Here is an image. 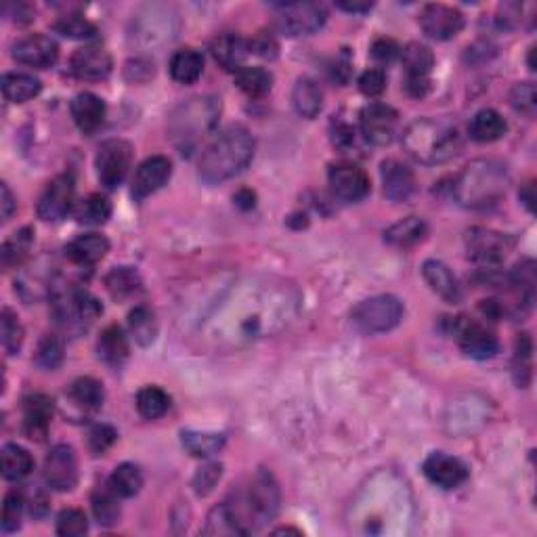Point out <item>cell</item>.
I'll return each mask as SVG.
<instances>
[{
	"instance_id": "6da1fadb",
	"label": "cell",
	"mask_w": 537,
	"mask_h": 537,
	"mask_svg": "<svg viewBox=\"0 0 537 537\" xmlns=\"http://www.w3.org/2000/svg\"><path fill=\"white\" fill-rule=\"evenodd\" d=\"M296 296L284 284H246L225 298L212 318L214 338L229 344H248L288 326Z\"/></svg>"
},
{
	"instance_id": "7a4b0ae2",
	"label": "cell",
	"mask_w": 537,
	"mask_h": 537,
	"mask_svg": "<svg viewBox=\"0 0 537 537\" xmlns=\"http://www.w3.org/2000/svg\"><path fill=\"white\" fill-rule=\"evenodd\" d=\"M223 504L237 535H248L277 516L282 492H279L276 476L268 470H259L250 479L248 487L237 489Z\"/></svg>"
},
{
	"instance_id": "3957f363",
	"label": "cell",
	"mask_w": 537,
	"mask_h": 537,
	"mask_svg": "<svg viewBox=\"0 0 537 537\" xmlns=\"http://www.w3.org/2000/svg\"><path fill=\"white\" fill-rule=\"evenodd\" d=\"M220 118V101L212 95H198L181 101L169 113V139L183 156H194L211 139Z\"/></svg>"
},
{
	"instance_id": "277c9868",
	"label": "cell",
	"mask_w": 537,
	"mask_h": 537,
	"mask_svg": "<svg viewBox=\"0 0 537 537\" xmlns=\"http://www.w3.org/2000/svg\"><path fill=\"white\" fill-rule=\"evenodd\" d=\"M254 158V136L246 127L234 124L208 143L200 158V178L219 185L240 175Z\"/></svg>"
},
{
	"instance_id": "5b68a950",
	"label": "cell",
	"mask_w": 537,
	"mask_h": 537,
	"mask_svg": "<svg viewBox=\"0 0 537 537\" xmlns=\"http://www.w3.org/2000/svg\"><path fill=\"white\" fill-rule=\"evenodd\" d=\"M401 141L408 156L426 166L450 162L462 149V135L445 118H417L403 130Z\"/></svg>"
},
{
	"instance_id": "8992f818",
	"label": "cell",
	"mask_w": 537,
	"mask_h": 537,
	"mask_svg": "<svg viewBox=\"0 0 537 537\" xmlns=\"http://www.w3.org/2000/svg\"><path fill=\"white\" fill-rule=\"evenodd\" d=\"M508 170L498 160H475L453 178L451 195L464 208H489L504 198Z\"/></svg>"
},
{
	"instance_id": "52a82bcc",
	"label": "cell",
	"mask_w": 537,
	"mask_h": 537,
	"mask_svg": "<svg viewBox=\"0 0 537 537\" xmlns=\"http://www.w3.org/2000/svg\"><path fill=\"white\" fill-rule=\"evenodd\" d=\"M403 318V304L391 294L372 296L361 301L351 311V321L357 330L366 334H382L395 327Z\"/></svg>"
},
{
	"instance_id": "ba28073f",
	"label": "cell",
	"mask_w": 537,
	"mask_h": 537,
	"mask_svg": "<svg viewBox=\"0 0 537 537\" xmlns=\"http://www.w3.org/2000/svg\"><path fill=\"white\" fill-rule=\"evenodd\" d=\"M327 11L319 3H282L273 7V28L285 36H307L324 28Z\"/></svg>"
},
{
	"instance_id": "9c48e42d",
	"label": "cell",
	"mask_w": 537,
	"mask_h": 537,
	"mask_svg": "<svg viewBox=\"0 0 537 537\" xmlns=\"http://www.w3.org/2000/svg\"><path fill=\"white\" fill-rule=\"evenodd\" d=\"M133 164V147L124 139H107L99 145L95 156V169L103 187L116 189L127 178Z\"/></svg>"
},
{
	"instance_id": "30bf717a",
	"label": "cell",
	"mask_w": 537,
	"mask_h": 537,
	"mask_svg": "<svg viewBox=\"0 0 537 537\" xmlns=\"http://www.w3.org/2000/svg\"><path fill=\"white\" fill-rule=\"evenodd\" d=\"M399 113L391 105L369 103L359 113V130L363 139L376 147L391 145L397 136Z\"/></svg>"
},
{
	"instance_id": "8fae6325",
	"label": "cell",
	"mask_w": 537,
	"mask_h": 537,
	"mask_svg": "<svg viewBox=\"0 0 537 537\" xmlns=\"http://www.w3.org/2000/svg\"><path fill=\"white\" fill-rule=\"evenodd\" d=\"M401 59L405 68V91L411 97H425L431 88V71L434 65V55L428 46L420 43H409L401 49Z\"/></svg>"
},
{
	"instance_id": "7c38bea8",
	"label": "cell",
	"mask_w": 537,
	"mask_h": 537,
	"mask_svg": "<svg viewBox=\"0 0 537 537\" xmlns=\"http://www.w3.org/2000/svg\"><path fill=\"white\" fill-rule=\"evenodd\" d=\"M467 250L468 256L479 265L492 267L500 265L512 250L510 235L500 234V231L485 229V227H475L467 234Z\"/></svg>"
},
{
	"instance_id": "4fadbf2b",
	"label": "cell",
	"mask_w": 537,
	"mask_h": 537,
	"mask_svg": "<svg viewBox=\"0 0 537 537\" xmlns=\"http://www.w3.org/2000/svg\"><path fill=\"white\" fill-rule=\"evenodd\" d=\"M74 191L76 183L71 172L53 178L38 200V217L51 223L63 220L74 208Z\"/></svg>"
},
{
	"instance_id": "5bb4252c",
	"label": "cell",
	"mask_w": 537,
	"mask_h": 537,
	"mask_svg": "<svg viewBox=\"0 0 537 537\" xmlns=\"http://www.w3.org/2000/svg\"><path fill=\"white\" fill-rule=\"evenodd\" d=\"M43 475L55 492H71L78 483V458L70 445H55L45 458Z\"/></svg>"
},
{
	"instance_id": "9a60e30c",
	"label": "cell",
	"mask_w": 537,
	"mask_h": 537,
	"mask_svg": "<svg viewBox=\"0 0 537 537\" xmlns=\"http://www.w3.org/2000/svg\"><path fill=\"white\" fill-rule=\"evenodd\" d=\"M327 178H330L332 194L349 204L361 202L369 194V177L353 162L334 164Z\"/></svg>"
},
{
	"instance_id": "2e32d148",
	"label": "cell",
	"mask_w": 537,
	"mask_h": 537,
	"mask_svg": "<svg viewBox=\"0 0 537 537\" xmlns=\"http://www.w3.org/2000/svg\"><path fill=\"white\" fill-rule=\"evenodd\" d=\"M417 21H420L422 32L433 40H451L464 28V15L458 9L441 3L426 4Z\"/></svg>"
},
{
	"instance_id": "e0dca14e",
	"label": "cell",
	"mask_w": 537,
	"mask_h": 537,
	"mask_svg": "<svg viewBox=\"0 0 537 537\" xmlns=\"http://www.w3.org/2000/svg\"><path fill=\"white\" fill-rule=\"evenodd\" d=\"M59 57V45L51 36L29 34L26 38L17 40L13 45V59L17 63L28 65V68L46 70L55 65Z\"/></svg>"
},
{
	"instance_id": "ac0fdd59",
	"label": "cell",
	"mask_w": 537,
	"mask_h": 537,
	"mask_svg": "<svg viewBox=\"0 0 537 537\" xmlns=\"http://www.w3.org/2000/svg\"><path fill=\"white\" fill-rule=\"evenodd\" d=\"M456 334L459 349L473 359H492L500 351L498 336L479 321H459Z\"/></svg>"
},
{
	"instance_id": "d6986e66",
	"label": "cell",
	"mask_w": 537,
	"mask_h": 537,
	"mask_svg": "<svg viewBox=\"0 0 537 537\" xmlns=\"http://www.w3.org/2000/svg\"><path fill=\"white\" fill-rule=\"evenodd\" d=\"M422 473L433 485L441 489H458L468 479V468L464 467V462L443 451L431 453L422 464Z\"/></svg>"
},
{
	"instance_id": "ffe728a7",
	"label": "cell",
	"mask_w": 537,
	"mask_h": 537,
	"mask_svg": "<svg viewBox=\"0 0 537 537\" xmlns=\"http://www.w3.org/2000/svg\"><path fill=\"white\" fill-rule=\"evenodd\" d=\"M172 177V162L166 156H152L139 164L133 177V198L145 200L147 195L162 189Z\"/></svg>"
},
{
	"instance_id": "44dd1931",
	"label": "cell",
	"mask_w": 537,
	"mask_h": 537,
	"mask_svg": "<svg viewBox=\"0 0 537 537\" xmlns=\"http://www.w3.org/2000/svg\"><path fill=\"white\" fill-rule=\"evenodd\" d=\"M71 71L80 80H103L113 68L112 55L101 45H87L71 55Z\"/></svg>"
},
{
	"instance_id": "7402d4cb",
	"label": "cell",
	"mask_w": 537,
	"mask_h": 537,
	"mask_svg": "<svg viewBox=\"0 0 537 537\" xmlns=\"http://www.w3.org/2000/svg\"><path fill=\"white\" fill-rule=\"evenodd\" d=\"M53 417V399L46 395H29L23 399V431L29 439L43 441L49 433Z\"/></svg>"
},
{
	"instance_id": "603a6c76",
	"label": "cell",
	"mask_w": 537,
	"mask_h": 537,
	"mask_svg": "<svg viewBox=\"0 0 537 537\" xmlns=\"http://www.w3.org/2000/svg\"><path fill=\"white\" fill-rule=\"evenodd\" d=\"M380 175H382V189H384V195L389 200L405 202L409 200L411 194H414L416 189L414 172H411L403 162H399V160H386V162H382Z\"/></svg>"
},
{
	"instance_id": "cb8c5ba5",
	"label": "cell",
	"mask_w": 537,
	"mask_h": 537,
	"mask_svg": "<svg viewBox=\"0 0 537 537\" xmlns=\"http://www.w3.org/2000/svg\"><path fill=\"white\" fill-rule=\"evenodd\" d=\"M105 103L95 93H80L71 101V118L85 135H93L105 122Z\"/></svg>"
},
{
	"instance_id": "d4e9b609",
	"label": "cell",
	"mask_w": 537,
	"mask_h": 537,
	"mask_svg": "<svg viewBox=\"0 0 537 537\" xmlns=\"http://www.w3.org/2000/svg\"><path fill=\"white\" fill-rule=\"evenodd\" d=\"M107 252H110V242L101 234L78 235L65 246V256H68L71 265H78L85 268L97 265Z\"/></svg>"
},
{
	"instance_id": "484cf974",
	"label": "cell",
	"mask_w": 537,
	"mask_h": 537,
	"mask_svg": "<svg viewBox=\"0 0 537 537\" xmlns=\"http://www.w3.org/2000/svg\"><path fill=\"white\" fill-rule=\"evenodd\" d=\"M211 51L214 62H217L220 68L227 71H237L242 68L244 59L248 57L250 43L246 38H242L240 34L227 32L214 38Z\"/></svg>"
},
{
	"instance_id": "4316f807",
	"label": "cell",
	"mask_w": 537,
	"mask_h": 537,
	"mask_svg": "<svg viewBox=\"0 0 537 537\" xmlns=\"http://www.w3.org/2000/svg\"><path fill=\"white\" fill-rule=\"evenodd\" d=\"M422 276H425L426 284L431 285L433 292H437L441 298H445L447 302H458L462 298V290L450 267L441 260H426L422 265Z\"/></svg>"
},
{
	"instance_id": "83f0119b",
	"label": "cell",
	"mask_w": 537,
	"mask_h": 537,
	"mask_svg": "<svg viewBox=\"0 0 537 537\" xmlns=\"http://www.w3.org/2000/svg\"><path fill=\"white\" fill-rule=\"evenodd\" d=\"M428 234V225L425 219L420 217H408L399 223L391 225L384 231V242L392 248H411L416 244H420Z\"/></svg>"
},
{
	"instance_id": "f1b7e54d",
	"label": "cell",
	"mask_w": 537,
	"mask_h": 537,
	"mask_svg": "<svg viewBox=\"0 0 537 537\" xmlns=\"http://www.w3.org/2000/svg\"><path fill=\"white\" fill-rule=\"evenodd\" d=\"M292 105L298 116L313 120L319 116L321 107H324V93L319 85L311 78H301L296 82L294 91H292Z\"/></svg>"
},
{
	"instance_id": "f546056e",
	"label": "cell",
	"mask_w": 537,
	"mask_h": 537,
	"mask_svg": "<svg viewBox=\"0 0 537 537\" xmlns=\"http://www.w3.org/2000/svg\"><path fill=\"white\" fill-rule=\"evenodd\" d=\"M506 130H508V124H506L502 113H498L495 110L476 112L468 127L470 136L479 143H493L502 139Z\"/></svg>"
},
{
	"instance_id": "4dcf8cb0",
	"label": "cell",
	"mask_w": 537,
	"mask_h": 537,
	"mask_svg": "<svg viewBox=\"0 0 537 537\" xmlns=\"http://www.w3.org/2000/svg\"><path fill=\"white\" fill-rule=\"evenodd\" d=\"M99 357L107 366H120L128 357V338L120 326H107L97 343Z\"/></svg>"
},
{
	"instance_id": "1f68e13d",
	"label": "cell",
	"mask_w": 537,
	"mask_h": 537,
	"mask_svg": "<svg viewBox=\"0 0 537 537\" xmlns=\"http://www.w3.org/2000/svg\"><path fill=\"white\" fill-rule=\"evenodd\" d=\"M169 68L178 85H194L204 71V57L195 49H181L170 57Z\"/></svg>"
},
{
	"instance_id": "d6a6232c",
	"label": "cell",
	"mask_w": 537,
	"mask_h": 537,
	"mask_svg": "<svg viewBox=\"0 0 537 537\" xmlns=\"http://www.w3.org/2000/svg\"><path fill=\"white\" fill-rule=\"evenodd\" d=\"M235 85L248 97L260 99L273 88V74L265 68H259V65H252V68L242 65L235 71Z\"/></svg>"
},
{
	"instance_id": "836d02e7",
	"label": "cell",
	"mask_w": 537,
	"mask_h": 537,
	"mask_svg": "<svg viewBox=\"0 0 537 537\" xmlns=\"http://www.w3.org/2000/svg\"><path fill=\"white\" fill-rule=\"evenodd\" d=\"M40 80L32 74H23V71H11L3 76V95L11 103H26L40 93Z\"/></svg>"
},
{
	"instance_id": "e575fe53",
	"label": "cell",
	"mask_w": 537,
	"mask_h": 537,
	"mask_svg": "<svg viewBox=\"0 0 537 537\" xmlns=\"http://www.w3.org/2000/svg\"><path fill=\"white\" fill-rule=\"evenodd\" d=\"M120 495L116 493V489H113L110 483L103 487H97L93 492L91 504H93V515L97 518L99 525H103V527H112V525L118 523V518H120Z\"/></svg>"
},
{
	"instance_id": "d590c367",
	"label": "cell",
	"mask_w": 537,
	"mask_h": 537,
	"mask_svg": "<svg viewBox=\"0 0 537 537\" xmlns=\"http://www.w3.org/2000/svg\"><path fill=\"white\" fill-rule=\"evenodd\" d=\"M3 476L7 481H21L32 475L34 458L21 445L9 443L3 447Z\"/></svg>"
},
{
	"instance_id": "8d00e7d4",
	"label": "cell",
	"mask_w": 537,
	"mask_h": 537,
	"mask_svg": "<svg viewBox=\"0 0 537 537\" xmlns=\"http://www.w3.org/2000/svg\"><path fill=\"white\" fill-rule=\"evenodd\" d=\"M128 327H130V336L135 338L136 344L149 347V344H153V340L158 336L156 313H153L152 309H147L145 304H139V307H135L128 315Z\"/></svg>"
},
{
	"instance_id": "74e56055",
	"label": "cell",
	"mask_w": 537,
	"mask_h": 537,
	"mask_svg": "<svg viewBox=\"0 0 537 537\" xmlns=\"http://www.w3.org/2000/svg\"><path fill=\"white\" fill-rule=\"evenodd\" d=\"M68 395H70L71 401L78 405V408L87 409V411L99 409L101 405H103V401H105L103 384H101L99 380L88 378V376L71 382Z\"/></svg>"
},
{
	"instance_id": "f35d334b",
	"label": "cell",
	"mask_w": 537,
	"mask_h": 537,
	"mask_svg": "<svg viewBox=\"0 0 537 537\" xmlns=\"http://www.w3.org/2000/svg\"><path fill=\"white\" fill-rule=\"evenodd\" d=\"M183 447L195 458H211L219 453L225 445V434L219 433H200V431H183L181 433Z\"/></svg>"
},
{
	"instance_id": "ab89813d",
	"label": "cell",
	"mask_w": 537,
	"mask_h": 537,
	"mask_svg": "<svg viewBox=\"0 0 537 537\" xmlns=\"http://www.w3.org/2000/svg\"><path fill=\"white\" fill-rule=\"evenodd\" d=\"M170 409L169 392L160 389V386H145L136 392V411L145 417V420H158L166 411Z\"/></svg>"
},
{
	"instance_id": "60d3db41",
	"label": "cell",
	"mask_w": 537,
	"mask_h": 537,
	"mask_svg": "<svg viewBox=\"0 0 537 537\" xmlns=\"http://www.w3.org/2000/svg\"><path fill=\"white\" fill-rule=\"evenodd\" d=\"M105 288L116 301H124V298L133 296L136 290L141 288L139 273L130 267H116L107 273Z\"/></svg>"
},
{
	"instance_id": "b9f144b4",
	"label": "cell",
	"mask_w": 537,
	"mask_h": 537,
	"mask_svg": "<svg viewBox=\"0 0 537 537\" xmlns=\"http://www.w3.org/2000/svg\"><path fill=\"white\" fill-rule=\"evenodd\" d=\"M170 21L172 17H145V20H141L136 23L135 28V38L141 40L143 45H156V43H166V40L175 38V29H170Z\"/></svg>"
},
{
	"instance_id": "7bdbcfd3",
	"label": "cell",
	"mask_w": 537,
	"mask_h": 537,
	"mask_svg": "<svg viewBox=\"0 0 537 537\" xmlns=\"http://www.w3.org/2000/svg\"><path fill=\"white\" fill-rule=\"evenodd\" d=\"M32 242H34L32 229H28L26 227V229L15 231V234L4 242L3 252H0V256H3V267L13 268L17 265H21V262L28 259L29 250H32Z\"/></svg>"
},
{
	"instance_id": "ee69618b",
	"label": "cell",
	"mask_w": 537,
	"mask_h": 537,
	"mask_svg": "<svg viewBox=\"0 0 537 537\" xmlns=\"http://www.w3.org/2000/svg\"><path fill=\"white\" fill-rule=\"evenodd\" d=\"M110 485L116 489V493L120 495V498H135L143 487V475L139 467H135V464H128V462L116 467L110 479Z\"/></svg>"
},
{
	"instance_id": "f6af8a7d",
	"label": "cell",
	"mask_w": 537,
	"mask_h": 537,
	"mask_svg": "<svg viewBox=\"0 0 537 537\" xmlns=\"http://www.w3.org/2000/svg\"><path fill=\"white\" fill-rule=\"evenodd\" d=\"M112 217V204L103 195L93 194L87 200H82L76 208V219L85 225H103Z\"/></svg>"
},
{
	"instance_id": "bcb514c9",
	"label": "cell",
	"mask_w": 537,
	"mask_h": 537,
	"mask_svg": "<svg viewBox=\"0 0 537 537\" xmlns=\"http://www.w3.org/2000/svg\"><path fill=\"white\" fill-rule=\"evenodd\" d=\"M63 340L57 334H45L36 347L34 361L36 366L43 369H57L63 363Z\"/></svg>"
},
{
	"instance_id": "7dc6e473",
	"label": "cell",
	"mask_w": 537,
	"mask_h": 537,
	"mask_svg": "<svg viewBox=\"0 0 537 537\" xmlns=\"http://www.w3.org/2000/svg\"><path fill=\"white\" fill-rule=\"evenodd\" d=\"M53 29L57 34L65 36V38H74V40H91L97 34V28L93 26L87 17H82L78 13H70L59 17V20L53 23Z\"/></svg>"
},
{
	"instance_id": "c3c4849f",
	"label": "cell",
	"mask_w": 537,
	"mask_h": 537,
	"mask_svg": "<svg viewBox=\"0 0 537 537\" xmlns=\"http://www.w3.org/2000/svg\"><path fill=\"white\" fill-rule=\"evenodd\" d=\"M0 332H3L4 351L9 355L20 353L23 344V327L20 324V318L11 309H3V313H0Z\"/></svg>"
},
{
	"instance_id": "681fc988",
	"label": "cell",
	"mask_w": 537,
	"mask_h": 537,
	"mask_svg": "<svg viewBox=\"0 0 537 537\" xmlns=\"http://www.w3.org/2000/svg\"><path fill=\"white\" fill-rule=\"evenodd\" d=\"M23 506H26V500H23L20 492L7 493L3 504V518H0V527H3L4 533H13V531L20 529Z\"/></svg>"
},
{
	"instance_id": "f907efd6",
	"label": "cell",
	"mask_w": 537,
	"mask_h": 537,
	"mask_svg": "<svg viewBox=\"0 0 537 537\" xmlns=\"http://www.w3.org/2000/svg\"><path fill=\"white\" fill-rule=\"evenodd\" d=\"M88 531L87 515L78 508H68L57 516V533L62 537H80Z\"/></svg>"
},
{
	"instance_id": "816d5d0a",
	"label": "cell",
	"mask_w": 537,
	"mask_h": 537,
	"mask_svg": "<svg viewBox=\"0 0 537 537\" xmlns=\"http://www.w3.org/2000/svg\"><path fill=\"white\" fill-rule=\"evenodd\" d=\"M510 105L515 107L516 112L525 113V116H533L537 107L535 85H531V82H518V85L512 87Z\"/></svg>"
},
{
	"instance_id": "f5cc1de1",
	"label": "cell",
	"mask_w": 537,
	"mask_h": 537,
	"mask_svg": "<svg viewBox=\"0 0 537 537\" xmlns=\"http://www.w3.org/2000/svg\"><path fill=\"white\" fill-rule=\"evenodd\" d=\"M116 439L118 433L113 431L110 425H95L91 433H88V447H91V451L97 453V456H103V453L116 443Z\"/></svg>"
},
{
	"instance_id": "db71d44e",
	"label": "cell",
	"mask_w": 537,
	"mask_h": 537,
	"mask_svg": "<svg viewBox=\"0 0 537 537\" xmlns=\"http://www.w3.org/2000/svg\"><path fill=\"white\" fill-rule=\"evenodd\" d=\"M220 475H223V467L220 464H206L202 467L194 476V489L198 495H208L217 485Z\"/></svg>"
},
{
	"instance_id": "11a10c76",
	"label": "cell",
	"mask_w": 537,
	"mask_h": 537,
	"mask_svg": "<svg viewBox=\"0 0 537 537\" xmlns=\"http://www.w3.org/2000/svg\"><path fill=\"white\" fill-rule=\"evenodd\" d=\"M359 88L363 95H368V97H378V95L384 93V88H386L384 70L374 68V70L363 71L361 78H359Z\"/></svg>"
},
{
	"instance_id": "9f6ffc18",
	"label": "cell",
	"mask_w": 537,
	"mask_h": 537,
	"mask_svg": "<svg viewBox=\"0 0 537 537\" xmlns=\"http://www.w3.org/2000/svg\"><path fill=\"white\" fill-rule=\"evenodd\" d=\"M279 51V45L276 40V36L271 32H259L250 40V53L259 55L262 59H276Z\"/></svg>"
},
{
	"instance_id": "6f0895ef",
	"label": "cell",
	"mask_w": 537,
	"mask_h": 537,
	"mask_svg": "<svg viewBox=\"0 0 537 537\" xmlns=\"http://www.w3.org/2000/svg\"><path fill=\"white\" fill-rule=\"evenodd\" d=\"M372 57L378 63H392L397 57H401V46L391 38H378L372 45Z\"/></svg>"
},
{
	"instance_id": "680465c9",
	"label": "cell",
	"mask_w": 537,
	"mask_h": 537,
	"mask_svg": "<svg viewBox=\"0 0 537 537\" xmlns=\"http://www.w3.org/2000/svg\"><path fill=\"white\" fill-rule=\"evenodd\" d=\"M330 76H332V80L340 82V85H347L349 78H351V62H349L347 55L338 57L336 62L332 63Z\"/></svg>"
},
{
	"instance_id": "91938a15",
	"label": "cell",
	"mask_w": 537,
	"mask_h": 537,
	"mask_svg": "<svg viewBox=\"0 0 537 537\" xmlns=\"http://www.w3.org/2000/svg\"><path fill=\"white\" fill-rule=\"evenodd\" d=\"M334 143H336L343 152L355 147V130L347 127V124H340V127H336V133H334Z\"/></svg>"
},
{
	"instance_id": "94428289",
	"label": "cell",
	"mask_w": 537,
	"mask_h": 537,
	"mask_svg": "<svg viewBox=\"0 0 537 537\" xmlns=\"http://www.w3.org/2000/svg\"><path fill=\"white\" fill-rule=\"evenodd\" d=\"M29 512H32V516H45L46 510H49V500H46V495L43 492H36L34 498L29 500Z\"/></svg>"
},
{
	"instance_id": "6125c7cd",
	"label": "cell",
	"mask_w": 537,
	"mask_h": 537,
	"mask_svg": "<svg viewBox=\"0 0 537 537\" xmlns=\"http://www.w3.org/2000/svg\"><path fill=\"white\" fill-rule=\"evenodd\" d=\"M17 211V202L13 198V194H11L9 185L3 183V220H9L11 214Z\"/></svg>"
},
{
	"instance_id": "be15d7a7",
	"label": "cell",
	"mask_w": 537,
	"mask_h": 537,
	"mask_svg": "<svg viewBox=\"0 0 537 537\" xmlns=\"http://www.w3.org/2000/svg\"><path fill=\"white\" fill-rule=\"evenodd\" d=\"M372 7V3H338V9L347 11V13H368Z\"/></svg>"
},
{
	"instance_id": "e7e4bbea",
	"label": "cell",
	"mask_w": 537,
	"mask_h": 537,
	"mask_svg": "<svg viewBox=\"0 0 537 537\" xmlns=\"http://www.w3.org/2000/svg\"><path fill=\"white\" fill-rule=\"evenodd\" d=\"M521 202H523L525 206H527L529 212H533V202H535V198H533V183L525 185L523 191H521Z\"/></svg>"
}]
</instances>
